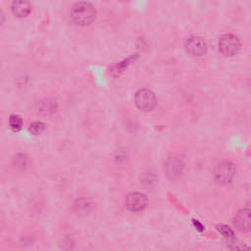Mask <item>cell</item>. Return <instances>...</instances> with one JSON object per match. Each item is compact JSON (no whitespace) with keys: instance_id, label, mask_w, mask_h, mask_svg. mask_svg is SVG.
I'll use <instances>...</instances> for the list:
<instances>
[{"instance_id":"obj_2","label":"cell","mask_w":251,"mask_h":251,"mask_svg":"<svg viewBox=\"0 0 251 251\" xmlns=\"http://www.w3.org/2000/svg\"><path fill=\"white\" fill-rule=\"evenodd\" d=\"M235 173L234 165L230 161H222L218 163L214 170L215 180L220 185H228L232 180Z\"/></svg>"},{"instance_id":"obj_13","label":"cell","mask_w":251,"mask_h":251,"mask_svg":"<svg viewBox=\"0 0 251 251\" xmlns=\"http://www.w3.org/2000/svg\"><path fill=\"white\" fill-rule=\"evenodd\" d=\"M29 130L33 135H39L45 130V125L42 122H34L30 125Z\"/></svg>"},{"instance_id":"obj_3","label":"cell","mask_w":251,"mask_h":251,"mask_svg":"<svg viewBox=\"0 0 251 251\" xmlns=\"http://www.w3.org/2000/svg\"><path fill=\"white\" fill-rule=\"evenodd\" d=\"M240 47L239 40L236 36L231 34L224 35L219 40V50L225 56L235 55Z\"/></svg>"},{"instance_id":"obj_15","label":"cell","mask_w":251,"mask_h":251,"mask_svg":"<svg viewBox=\"0 0 251 251\" xmlns=\"http://www.w3.org/2000/svg\"><path fill=\"white\" fill-rule=\"evenodd\" d=\"M3 22H4V15L1 11H0V26L3 24Z\"/></svg>"},{"instance_id":"obj_1","label":"cell","mask_w":251,"mask_h":251,"mask_svg":"<svg viewBox=\"0 0 251 251\" xmlns=\"http://www.w3.org/2000/svg\"><path fill=\"white\" fill-rule=\"evenodd\" d=\"M95 9L87 2H79L71 10L72 21L79 26H87L95 19Z\"/></svg>"},{"instance_id":"obj_7","label":"cell","mask_w":251,"mask_h":251,"mask_svg":"<svg viewBox=\"0 0 251 251\" xmlns=\"http://www.w3.org/2000/svg\"><path fill=\"white\" fill-rule=\"evenodd\" d=\"M234 225L237 230L242 232H247L251 228V217L250 210L248 208L242 209L237 212L234 217Z\"/></svg>"},{"instance_id":"obj_8","label":"cell","mask_w":251,"mask_h":251,"mask_svg":"<svg viewBox=\"0 0 251 251\" xmlns=\"http://www.w3.org/2000/svg\"><path fill=\"white\" fill-rule=\"evenodd\" d=\"M165 170L170 179H177L183 172V163L177 157H171L165 164Z\"/></svg>"},{"instance_id":"obj_12","label":"cell","mask_w":251,"mask_h":251,"mask_svg":"<svg viewBox=\"0 0 251 251\" xmlns=\"http://www.w3.org/2000/svg\"><path fill=\"white\" fill-rule=\"evenodd\" d=\"M9 125H10V128L12 130L19 131L23 126V121H22L21 117H19L17 115H12L9 119Z\"/></svg>"},{"instance_id":"obj_6","label":"cell","mask_w":251,"mask_h":251,"mask_svg":"<svg viewBox=\"0 0 251 251\" xmlns=\"http://www.w3.org/2000/svg\"><path fill=\"white\" fill-rule=\"evenodd\" d=\"M147 205V198L142 192H133L127 197V206L132 211L144 210Z\"/></svg>"},{"instance_id":"obj_10","label":"cell","mask_w":251,"mask_h":251,"mask_svg":"<svg viewBox=\"0 0 251 251\" xmlns=\"http://www.w3.org/2000/svg\"><path fill=\"white\" fill-rule=\"evenodd\" d=\"M31 4L27 1H15L12 3V11L17 17H26L31 13Z\"/></svg>"},{"instance_id":"obj_4","label":"cell","mask_w":251,"mask_h":251,"mask_svg":"<svg viewBox=\"0 0 251 251\" xmlns=\"http://www.w3.org/2000/svg\"><path fill=\"white\" fill-rule=\"evenodd\" d=\"M135 101L139 109L143 111H150L155 106L156 98L151 90L147 88H143L136 93Z\"/></svg>"},{"instance_id":"obj_5","label":"cell","mask_w":251,"mask_h":251,"mask_svg":"<svg viewBox=\"0 0 251 251\" xmlns=\"http://www.w3.org/2000/svg\"><path fill=\"white\" fill-rule=\"evenodd\" d=\"M186 49L192 56H202L207 50V44L202 38L192 36L187 40Z\"/></svg>"},{"instance_id":"obj_14","label":"cell","mask_w":251,"mask_h":251,"mask_svg":"<svg viewBox=\"0 0 251 251\" xmlns=\"http://www.w3.org/2000/svg\"><path fill=\"white\" fill-rule=\"evenodd\" d=\"M218 228H219V230L224 234V236L226 238H228L229 240H230V239L234 240L233 232H232V230L229 227H227V226H219Z\"/></svg>"},{"instance_id":"obj_11","label":"cell","mask_w":251,"mask_h":251,"mask_svg":"<svg viewBox=\"0 0 251 251\" xmlns=\"http://www.w3.org/2000/svg\"><path fill=\"white\" fill-rule=\"evenodd\" d=\"M40 112L43 114H51L56 111V103L53 100L45 99L40 103Z\"/></svg>"},{"instance_id":"obj_9","label":"cell","mask_w":251,"mask_h":251,"mask_svg":"<svg viewBox=\"0 0 251 251\" xmlns=\"http://www.w3.org/2000/svg\"><path fill=\"white\" fill-rule=\"evenodd\" d=\"M91 209L92 202L88 198H80L74 204V210L80 216H86Z\"/></svg>"}]
</instances>
